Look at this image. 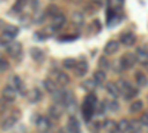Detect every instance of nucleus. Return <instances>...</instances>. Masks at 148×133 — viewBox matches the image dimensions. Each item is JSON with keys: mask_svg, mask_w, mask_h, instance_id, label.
Instances as JSON below:
<instances>
[{"mask_svg": "<svg viewBox=\"0 0 148 133\" xmlns=\"http://www.w3.org/2000/svg\"><path fill=\"white\" fill-rule=\"evenodd\" d=\"M117 87H119L120 93L123 95V98L127 99V101H130V99H133V98H136V95L139 93V90H138L136 87H133L132 84H130L127 80H125V78H120V80H119Z\"/></svg>", "mask_w": 148, "mask_h": 133, "instance_id": "1", "label": "nucleus"}, {"mask_svg": "<svg viewBox=\"0 0 148 133\" xmlns=\"http://www.w3.org/2000/svg\"><path fill=\"white\" fill-rule=\"evenodd\" d=\"M6 52L9 56L12 58H19L21 56V52H22V44L19 42H14L12 40L8 46H6Z\"/></svg>", "mask_w": 148, "mask_h": 133, "instance_id": "2", "label": "nucleus"}, {"mask_svg": "<svg viewBox=\"0 0 148 133\" xmlns=\"http://www.w3.org/2000/svg\"><path fill=\"white\" fill-rule=\"evenodd\" d=\"M120 64L123 67V70H130L135 64H136V56L135 53H125L121 58H120Z\"/></svg>", "mask_w": 148, "mask_h": 133, "instance_id": "3", "label": "nucleus"}, {"mask_svg": "<svg viewBox=\"0 0 148 133\" xmlns=\"http://www.w3.org/2000/svg\"><path fill=\"white\" fill-rule=\"evenodd\" d=\"M64 110H65V106L62 104L55 102L53 105L49 106V115H51V118H53V120H59L64 114Z\"/></svg>", "mask_w": 148, "mask_h": 133, "instance_id": "4", "label": "nucleus"}, {"mask_svg": "<svg viewBox=\"0 0 148 133\" xmlns=\"http://www.w3.org/2000/svg\"><path fill=\"white\" fill-rule=\"evenodd\" d=\"M2 96H3V101L5 102H9V104H12V102H15V99H16V96H18V90L16 89H14L12 86H8L3 89V92H2Z\"/></svg>", "mask_w": 148, "mask_h": 133, "instance_id": "5", "label": "nucleus"}, {"mask_svg": "<svg viewBox=\"0 0 148 133\" xmlns=\"http://www.w3.org/2000/svg\"><path fill=\"white\" fill-rule=\"evenodd\" d=\"M36 124H37V129H39L40 133H47L49 130H51V127H52V123H51V120H49L47 117H39L37 121H36Z\"/></svg>", "mask_w": 148, "mask_h": 133, "instance_id": "6", "label": "nucleus"}, {"mask_svg": "<svg viewBox=\"0 0 148 133\" xmlns=\"http://www.w3.org/2000/svg\"><path fill=\"white\" fill-rule=\"evenodd\" d=\"M27 98H28V102L30 104H37L43 99V93L39 87H33L30 89V92L27 93Z\"/></svg>", "mask_w": 148, "mask_h": 133, "instance_id": "7", "label": "nucleus"}, {"mask_svg": "<svg viewBox=\"0 0 148 133\" xmlns=\"http://www.w3.org/2000/svg\"><path fill=\"white\" fill-rule=\"evenodd\" d=\"M52 76L55 78V83L58 84V86H67V84H70V77L65 74V72L62 71H53L52 72Z\"/></svg>", "mask_w": 148, "mask_h": 133, "instance_id": "8", "label": "nucleus"}, {"mask_svg": "<svg viewBox=\"0 0 148 133\" xmlns=\"http://www.w3.org/2000/svg\"><path fill=\"white\" fill-rule=\"evenodd\" d=\"M67 132L68 133H82L80 132V123L76 117H70L68 118V123H67Z\"/></svg>", "mask_w": 148, "mask_h": 133, "instance_id": "9", "label": "nucleus"}, {"mask_svg": "<svg viewBox=\"0 0 148 133\" xmlns=\"http://www.w3.org/2000/svg\"><path fill=\"white\" fill-rule=\"evenodd\" d=\"M52 18H53V19H52V27H55L58 31H59L61 28H62V27L65 25V22H67V18H65V15L59 14V12H58L56 15H53Z\"/></svg>", "mask_w": 148, "mask_h": 133, "instance_id": "10", "label": "nucleus"}, {"mask_svg": "<svg viewBox=\"0 0 148 133\" xmlns=\"http://www.w3.org/2000/svg\"><path fill=\"white\" fill-rule=\"evenodd\" d=\"M119 42H116V40H110L107 44H105V47H104V53H105V56H110V55H114V53H117L119 52Z\"/></svg>", "mask_w": 148, "mask_h": 133, "instance_id": "11", "label": "nucleus"}, {"mask_svg": "<svg viewBox=\"0 0 148 133\" xmlns=\"http://www.w3.org/2000/svg\"><path fill=\"white\" fill-rule=\"evenodd\" d=\"M120 39H121V43L125 46H127V47H130V46H133L135 43H136V35H135L133 33H123L120 35Z\"/></svg>", "mask_w": 148, "mask_h": 133, "instance_id": "12", "label": "nucleus"}, {"mask_svg": "<svg viewBox=\"0 0 148 133\" xmlns=\"http://www.w3.org/2000/svg\"><path fill=\"white\" fill-rule=\"evenodd\" d=\"M82 114H83L84 121L88 123V121H90V120H92V117H93V114H95V108L83 102V106H82Z\"/></svg>", "mask_w": 148, "mask_h": 133, "instance_id": "13", "label": "nucleus"}, {"mask_svg": "<svg viewBox=\"0 0 148 133\" xmlns=\"http://www.w3.org/2000/svg\"><path fill=\"white\" fill-rule=\"evenodd\" d=\"M107 93L111 96L113 99H116L117 96L120 95V90H119V87H117V84L116 83H107Z\"/></svg>", "mask_w": 148, "mask_h": 133, "instance_id": "14", "label": "nucleus"}, {"mask_svg": "<svg viewBox=\"0 0 148 133\" xmlns=\"http://www.w3.org/2000/svg\"><path fill=\"white\" fill-rule=\"evenodd\" d=\"M135 80H136V84L139 87H147L148 86V77L141 71H138L136 74H135Z\"/></svg>", "mask_w": 148, "mask_h": 133, "instance_id": "15", "label": "nucleus"}, {"mask_svg": "<svg viewBox=\"0 0 148 133\" xmlns=\"http://www.w3.org/2000/svg\"><path fill=\"white\" fill-rule=\"evenodd\" d=\"M30 55L31 58L34 59L36 62H42L43 59H45V53L42 49H37V47H33V49H30Z\"/></svg>", "mask_w": 148, "mask_h": 133, "instance_id": "16", "label": "nucleus"}, {"mask_svg": "<svg viewBox=\"0 0 148 133\" xmlns=\"http://www.w3.org/2000/svg\"><path fill=\"white\" fill-rule=\"evenodd\" d=\"M88 64L86 62H77L76 67H74V70H76V76L77 77H83L86 76V72H88Z\"/></svg>", "mask_w": 148, "mask_h": 133, "instance_id": "17", "label": "nucleus"}, {"mask_svg": "<svg viewBox=\"0 0 148 133\" xmlns=\"http://www.w3.org/2000/svg\"><path fill=\"white\" fill-rule=\"evenodd\" d=\"M43 86H45V89H46L49 93H51V95L58 89V84L53 81V78H46V80L43 81Z\"/></svg>", "mask_w": 148, "mask_h": 133, "instance_id": "18", "label": "nucleus"}, {"mask_svg": "<svg viewBox=\"0 0 148 133\" xmlns=\"http://www.w3.org/2000/svg\"><path fill=\"white\" fill-rule=\"evenodd\" d=\"M135 56H136V61L144 64L145 61H148V52H145L144 47H139V49H136V52H135Z\"/></svg>", "mask_w": 148, "mask_h": 133, "instance_id": "19", "label": "nucleus"}, {"mask_svg": "<svg viewBox=\"0 0 148 133\" xmlns=\"http://www.w3.org/2000/svg\"><path fill=\"white\" fill-rule=\"evenodd\" d=\"M16 121H18V120L15 118V117H8V118H5L3 120V123H2V129L3 130H9V129H12V127H14L15 124H16Z\"/></svg>", "mask_w": 148, "mask_h": 133, "instance_id": "20", "label": "nucleus"}, {"mask_svg": "<svg viewBox=\"0 0 148 133\" xmlns=\"http://www.w3.org/2000/svg\"><path fill=\"white\" fill-rule=\"evenodd\" d=\"M105 78H107V76H105V71H102V70H98V71H95V74H93V80H95V83L98 84V86H101V84L105 81Z\"/></svg>", "mask_w": 148, "mask_h": 133, "instance_id": "21", "label": "nucleus"}, {"mask_svg": "<svg viewBox=\"0 0 148 133\" xmlns=\"http://www.w3.org/2000/svg\"><path fill=\"white\" fill-rule=\"evenodd\" d=\"M71 19H73V22H74V25H79V27H82L83 24H84V16H83L82 12H73V16H71Z\"/></svg>", "mask_w": 148, "mask_h": 133, "instance_id": "22", "label": "nucleus"}, {"mask_svg": "<svg viewBox=\"0 0 148 133\" xmlns=\"http://www.w3.org/2000/svg\"><path fill=\"white\" fill-rule=\"evenodd\" d=\"M101 127H102V123L101 121H88V129H89V132L90 133H99V130H101Z\"/></svg>", "mask_w": 148, "mask_h": 133, "instance_id": "23", "label": "nucleus"}, {"mask_svg": "<svg viewBox=\"0 0 148 133\" xmlns=\"http://www.w3.org/2000/svg\"><path fill=\"white\" fill-rule=\"evenodd\" d=\"M22 80L18 77V76H10V78H9V86H12V87H14V89H19L21 86H22Z\"/></svg>", "mask_w": 148, "mask_h": 133, "instance_id": "24", "label": "nucleus"}, {"mask_svg": "<svg viewBox=\"0 0 148 133\" xmlns=\"http://www.w3.org/2000/svg\"><path fill=\"white\" fill-rule=\"evenodd\" d=\"M104 106L107 108L108 111H114V113H117V111H119V108H120V105H119V102H117L116 99H111V101L105 102Z\"/></svg>", "mask_w": 148, "mask_h": 133, "instance_id": "25", "label": "nucleus"}, {"mask_svg": "<svg viewBox=\"0 0 148 133\" xmlns=\"http://www.w3.org/2000/svg\"><path fill=\"white\" fill-rule=\"evenodd\" d=\"M142 108H144V102L139 101V99H136V101H133V102L130 104L129 111H130V113H138V111L142 110Z\"/></svg>", "mask_w": 148, "mask_h": 133, "instance_id": "26", "label": "nucleus"}, {"mask_svg": "<svg viewBox=\"0 0 148 133\" xmlns=\"http://www.w3.org/2000/svg\"><path fill=\"white\" fill-rule=\"evenodd\" d=\"M98 86V84L95 83V80L92 78V80H84L83 83H82V87L84 89V90H89V92H92V90H95V87Z\"/></svg>", "mask_w": 148, "mask_h": 133, "instance_id": "27", "label": "nucleus"}, {"mask_svg": "<svg viewBox=\"0 0 148 133\" xmlns=\"http://www.w3.org/2000/svg\"><path fill=\"white\" fill-rule=\"evenodd\" d=\"M5 28V33L6 34H9L10 35V37H16V35H18V33H19V28L18 27H15V25H6V27H3Z\"/></svg>", "mask_w": 148, "mask_h": 133, "instance_id": "28", "label": "nucleus"}, {"mask_svg": "<svg viewBox=\"0 0 148 133\" xmlns=\"http://www.w3.org/2000/svg\"><path fill=\"white\" fill-rule=\"evenodd\" d=\"M116 127H117L120 132H123V133H127V132H129V121L123 118V120H120V121L116 124Z\"/></svg>", "mask_w": 148, "mask_h": 133, "instance_id": "29", "label": "nucleus"}, {"mask_svg": "<svg viewBox=\"0 0 148 133\" xmlns=\"http://www.w3.org/2000/svg\"><path fill=\"white\" fill-rule=\"evenodd\" d=\"M141 130H142V124H141V121H136V120H133V121L129 123V132L141 133Z\"/></svg>", "mask_w": 148, "mask_h": 133, "instance_id": "30", "label": "nucleus"}, {"mask_svg": "<svg viewBox=\"0 0 148 133\" xmlns=\"http://www.w3.org/2000/svg\"><path fill=\"white\" fill-rule=\"evenodd\" d=\"M76 64H77V61H76V59H73V58H67V59H64V62H62L64 68H67V70H71V68L74 70Z\"/></svg>", "mask_w": 148, "mask_h": 133, "instance_id": "31", "label": "nucleus"}, {"mask_svg": "<svg viewBox=\"0 0 148 133\" xmlns=\"http://www.w3.org/2000/svg\"><path fill=\"white\" fill-rule=\"evenodd\" d=\"M84 104H88V105L93 106L95 110H96L98 101H96V98H95V95H88V96H86V98H84Z\"/></svg>", "mask_w": 148, "mask_h": 133, "instance_id": "32", "label": "nucleus"}, {"mask_svg": "<svg viewBox=\"0 0 148 133\" xmlns=\"http://www.w3.org/2000/svg\"><path fill=\"white\" fill-rule=\"evenodd\" d=\"M99 67L102 68V71H107V70H110V68H111L110 61L107 59V56H101V58H99Z\"/></svg>", "mask_w": 148, "mask_h": 133, "instance_id": "33", "label": "nucleus"}, {"mask_svg": "<svg viewBox=\"0 0 148 133\" xmlns=\"http://www.w3.org/2000/svg\"><path fill=\"white\" fill-rule=\"evenodd\" d=\"M12 40H14V37H10V35L6 34V33H3L2 35H0V44H3V46H8Z\"/></svg>", "mask_w": 148, "mask_h": 133, "instance_id": "34", "label": "nucleus"}, {"mask_svg": "<svg viewBox=\"0 0 148 133\" xmlns=\"http://www.w3.org/2000/svg\"><path fill=\"white\" fill-rule=\"evenodd\" d=\"M116 124H117L116 121H111V120H107V121H105V123H104L102 126H104V127H105V129H107L108 132H111L113 129H116Z\"/></svg>", "mask_w": 148, "mask_h": 133, "instance_id": "35", "label": "nucleus"}, {"mask_svg": "<svg viewBox=\"0 0 148 133\" xmlns=\"http://www.w3.org/2000/svg\"><path fill=\"white\" fill-rule=\"evenodd\" d=\"M8 68H9V64H8V61H5V59L2 58V55H0V72L6 71Z\"/></svg>", "mask_w": 148, "mask_h": 133, "instance_id": "36", "label": "nucleus"}, {"mask_svg": "<svg viewBox=\"0 0 148 133\" xmlns=\"http://www.w3.org/2000/svg\"><path fill=\"white\" fill-rule=\"evenodd\" d=\"M77 40L76 35H64V37H59V42H74Z\"/></svg>", "mask_w": 148, "mask_h": 133, "instance_id": "37", "label": "nucleus"}, {"mask_svg": "<svg viewBox=\"0 0 148 133\" xmlns=\"http://www.w3.org/2000/svg\"><path fill=\"white\" fill-rule=\"evenodd\" d=\"M139 121H141V124H142V126H148V111L142 114V117H141Z\"/></svg>", "mask_w": 148, "mask_h": 133, "instance_id": "38", "label": "nucleus"}, {"mask_svg": "<svg viewBox=\"0 0 148 133\" xmlns=\"http://www.w3.org/2000/svg\"><path fill=\"white\" fill-rule=\"evenodd\" d=\"M34 39H36V42H43L46 39V35L43 33H36L34 34Z\"/></svg>", "mask_w": 148, "mask_h": 133, "instance_id": "39", "label": "nucleus"}, {"mask_svg": "<svg viewBox=\"0 0 148 133\" xmlns=\"http://www.w3.org/2000/svg\"><path fill=\"white\" fill-rule=\"evenodd\" d=\"M113 68L117 71V72H120V71H123V67H121V64H120V61H117V62H114L113 64Z\"/></svg>", "mask_w": 148, "mask_h": 133, "instance_id": "40", "label": "nucleus"}, {"mask_svg": "<svg viewBox=\"0 0 148 133\" xmlns=\"http://www.w3.org/2000/svg\"><path fill=\"white\" fill-rule=\"evenodd\" d=\"M110 133H123V132H120V130H119V129L116 127V129H113V130H111Z\"/></svg>", "mask_w": 148, "mask_h": 133, "instance_id": "41", "label": "nucleus"}, {"mask_svg": "<svg viewBox=\"0 0 148 133\" xmlns=\"http://www.w3.org/2000/svg\"><path fill=\"white\" fill-rule=\"evenodd\" d=\"M142 65H144V67H145V68H147V70H148V61H145V62H144V64H142Z\"/></svg>", "mask_w": 148, "mask_h": 133, "instance_id": "42", "label": "nucleus"}, {"mask_svg": "<svg viewBox=\"0 0 148 133\" xmlns=\"http://www.w3.org/2000/svg\"><path fill=\"white\" fill-rule=\"evenodd\" d=\"M3 27H5V25H3V21H2V19H0V30H2Z\"/></svg>", "mask_w": 148, "mask_h": 133, "instance_id": "43", "label": "nucleus"}, {"mask_svg": "<svg viewBox=\"0 0 148 133\" xmlns=\"http://www.w3.org/2000/svg\"><path fill=\"white\" fill-rule=\"evenodd\" d=\"M58 133H65V130H64V129H59V130H58Z\"/></svg>", "mask_w": 148, "mask_h": 133, "instance_id": "44", "label": "nucleus"}, {"mask_svg": "<svg viewBox=\"0 0 148 133\" xmlns=\"http://www.w3.org/2000/svg\"><path fill=\"white\" fill-rule=\"evenodd\" d=\"M19 2H27V0H19Z\"/></svg>", "mask_w": 148, "mask_h": 133, "instance_id": "45", "label": "nucleus"}]
</instances>
